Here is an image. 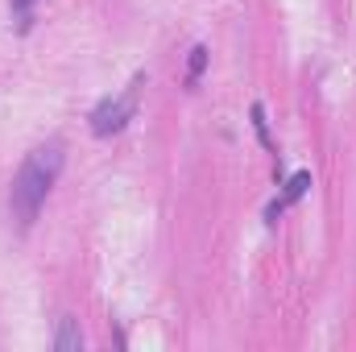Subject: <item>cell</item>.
Instances as JSON below:
<instances>
[{
  "label": "cell",
  "instance_id": "cell-1",
  "mask_svg": "<svg viewBox=\"0 0 356 352\" xmlns=\"http://www.w3.org/2000/svg\"><path fill=\"white\" fill-rule=\"evenodd\" d=\"M63 162H67L63 141H46V145H38V150L21 162V170H17L13 186H8V207H13V220H17L21 228H29V224L38 220L42 203L50 199L54 182L63 175Z\"/></svg>",
  "mask_w": 356,
  "mask_h": 352
},
{
  "label": "cell",
  "instance_id": "cell-2",
  "mask_svg": "<svg viewBox=\"0 0 356 352\" xmlns=\"http://www.w3.org/2000/svg\"><path fill=\"white\" fill-rule=\"evenodd\" d=\"M141 88H145V75H137L129 88H124V95H104L95 108H91L88 125L95 137H112V133H120L129 120H133V112H137V95H141Z\"/></svg>",
  "mask_w": 356,
  "mask_h": 352
},
{
  "label": "cell",
  "instance_id": "cell-3",
  "mask_svg": "<svg viewBox=\"0 0 356 352\" xmlns=\"http://www.w3.org/2000/svg\"><path fill=\"white\" fill-rule=\"evenodd\" d=\"M311 191V170H298V175H290L286 182H282V195L277 199H269V207H266V224H277V216L290 207V203H298L302 195Z\"/></svg>",
  "mask_w": 356,
  "mask_h": 352
},
{
  "label": "cell",
  "instance_id": "cell-4",
  "mask_svg": "<svg viewBox=\"0 0 356 352\" xmlns=\"http://www.w3.org/2000/svg\"><path fill=\"white\" fill-rule=\"evenodd\" d=\"M83 349V332H79V319H58V332H54V352H79Z\"/></svg>",
  "mask_w": 356,
  "mask_h": 352
},
{
  "label": "cell",
  "instance_id": "cell-5",
  "mask_svg": "<svg viewBox=\"0 0 356 352\" xmlns=\"http://www.w3.org/2000/svg\"><path fill=\"white\" fill-rule=\"evenodd\" d=\"M207 71V46H195L191 50V63H186V88H195Z\"/></svg>",
  "mask_w": 356,
  "mask_h": 352
},
{
  "label": "cell",
  "instance_id": "cell-6",
  "mask_svg": "<svg viewBox=\"0 0 356 352\" xmlns=\"http://www.w3.org/2000/svg\"><path fill=\"white\" fill-rule=\"evenodd\" d=\"M253 129H257V141L273 154V137H269V120H266V104H253Z\"/></svg>",
  "mask_w": 356,
  "mask_h": 352
},
{
  "label": "cell",
  "instance_id": "cell-7",
  "mask_svg": "<svg viewBox=\"0 0 356 352\" xmlns=\"http://www.w3.org/2000/svg\"><path fill=\"white\" fill-rule=\"evenodd\" d=\"M33 4L38 0H13V13H17V25L21 29H29V21H33Z\"/></svg>",
  "mask_w": 356,
  "mask_h": 352
}]
</instances>
